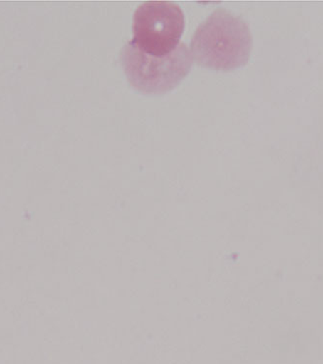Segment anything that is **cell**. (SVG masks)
Segmentation results:
<instances>
[{
	"label": "cell",
	"mask_w": 323,
	"mask_h": 364,
	"mask_svg": "<svg viewBox=\"0 0 323 364\" xmlns=\"http://www.w3.org/2000/svg\"><path fill=\"white\" fill-rule=\"evenodd\" d=\"M253 40L241 18L223 9L216 10L192 38V58L215 71H233L248 62Z\"/></svg>",
	"instance_id": "cell-1"
},
{
	"label": "cell",
	"mask_w": 323,
	"mask_h": 364,
	"mask_svg": "<svg viewBox=\"0 0 323 364\" xmlns=\"http://www.w3.org/2000/svg\"><path fill=\"white\" fill-rule=\"evenodd\" d=\"M184 30V15L179 5L148 1L134 13L130 43L152 56H166L179 46Z\"/></svg>",
	"instance_id": "cell-3"
},
{
	"label": "cell",
	"mask_w": 323,
	"mask_h": 364,
	"mask_svg": "<svg viewBox=\"0 0 323 364\" xmlns=\"http://www.w3.org/2000/svg\"><path fill=\"white\" fill-rule=\"evenodd\" d=\"M192 55L186 44L166 56L149 55L132 43L121 52V62L127 82L144 95H164L178 87L189 74Z\"/></svg>",
	"instance_id": "cell-2"
}]
</instances>
